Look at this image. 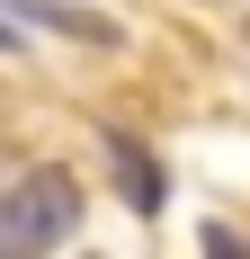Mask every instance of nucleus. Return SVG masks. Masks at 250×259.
Segmentation results:
<instances>
[{
  "instance_id": "2",
  "label": "nucleus",
  "mask_w": 250,
  "mask_h": 259,
  "mask_svg": "<svg viewBox=\"0 0 250 259\" xmlns=\"http://www.w3.org/2000/svg\"><path fill=\"white\" fill-rule=\"evenodd\" d=\"M107 170H116V197H125V206H134V214H161V197H170V179H161V161H152L143 152V143H134V134H107Z\"/></svg>"
},
{
  "instance_id": "3",
  "label": "nucleus",
  "mask_w": 250,
  "mask_h": 259,
  "mask_svg": "<svg viewBox=\"0 0 250 259\" xmlns=\"http://www.w3.org/2000/svg\"><path fill=\"white\" fill-rule=\"evenodd\" d=\"M0 18H18V27H54V36H80V45H116V18L80 9V0H0Z\"/></svg>"
},
{
  "instance_id": "1",
  "label": "nucleus",
  "mask_w": 250,
  "mask_h": 259,
  "mask_svg": "<svg viewBox=\"0 0 250 259\" xmlns=\"http://www.w3.org/2000/svg\"><path fill=\"white\" fill-rule=\"evenodd\" d=\"M72 233H80V179L63 170V161L27 170V179L9 188V206H0V250L9 259H45V250H63Z\"/></svg>"
}]
</instances>
